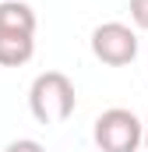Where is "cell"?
I'll return each mask as SVG.
<instances>
[{"instance_id":"1","label":"cell","mask_w":148,"mask_h":152,"mask_svg":"<svg viewBox=\"0 0 148 152\" xmlns=\"http://www.w3.org/2000/svg\"><path fill=\"white\" fill-rule=\"evenodd\" d=\"M78 106L74 81L64 71H42L28 88V110L39 124H64Z\"/></svg>"},{"instance_id":"2","label":"cell","mask_w":148,"mask_h":152,"mask_svg":"<svg viewBox=\"0 0 148 152\" xmlns=\"http://www.w3.org/2000/svg\"><path fill=\"white\" fill-rule=\"evenodd\" d=\"M92 138H95L99 152H138V145H141V120L131 110H123V106L102 110L95 117Z\"/></svg>"},{"instance_id":"3","label":"cell","mask_w":148,"mask_h":152,"mask_svg":"<svg viewBox=\"0 0 148 152\" xmlns=\"http://www.w3.org/2000/svg\"><path fill=\"white\" fill-rule=\"evenodd\" d=\"M92 53L110 67H123L138 57V32L123 21H106L92 32Z\"/></svg>"},{"instance_id":"4","label":"cell","mask_w":148,"mask_h":152,"mask_svg":"<svg viewBox=\"0 0 148 152\" xmlns=\"http://www.w3.org/2000/svg\"><path fill=\"white\" fill-rule=\"evenodd\" d=\"M36 53V36L25 32H0V67H21Z\"/></svg>"},{"instance_id":"5","label":"cell","mask_w":148,"mask_h":152,"mask_svg":"<svg viewBox=\"0 0 148 152\" xmlns=\"http://www.w3.org/2000/svg\"><path fill=\"white\" fill-rule=\"evenodd\" d=\"M0 32H25L36 36V11L21 0H4L0 4Z\"/></svg>"},{"instance_id":"6","label":"cell","mask_w":148,"mask_h":152,"mask_svg":"<svg viewBox=\"0 0 148 152\" xmlns=\"http://www.w3.org/2000/svg\"><path fill=\"white\" fill-rule=\"evenodd\" d=\"M131 21L148 32V0H131Z\"/></svg>"},{"instance_id":"7","label":"cell","mask_w":148,"mask_h":152,"mask_svg":"<svg viewBox=\"0 0 148 152\" xmlns=\"http://www.w3.org/2000/svg\"><path fill=\"white\" fill-rule=\"evenodd\" d=\"M4 152H46V145H39L36 138H18V142H11Z\"/></svg>"},{"instance_id":"8","label":"cell","mask_w":148,"mask_h":152,"mask_svg":"<svg viewBox=\"0 0 148 152\" xmlns=\"http://www.w3.org/2000/svg\"><path fill=\"white\" fill-rule=\"evenodd\" d=\"M141 145H145V149H148V120H145V124H141Z\"/></svg>"}]
</instances>
